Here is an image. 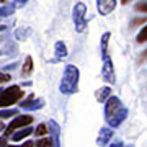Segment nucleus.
<instances>
[{"label":"nucleus","mask_w":147,"mask_h":147,"mask_svg":"<svg viewBox=\"0 0 147 147\" xmlns=\"http://www.w3.org/2000/svg\"><path fill=\"white\" fill-rule=\"evenodd\" d=\"M103 54V67H101V75L108 84H115L116 75H115V67H113V61H111L108 51H105Z\"/></svg>","instance_id":"nucleus-5"},{"label":"nucleus","mask_w":147,"mask_h":147,"mask_svg":"<svg viewBox=\"0 0 147 147\" xmlns=\"http://www.w3.org/2000/svg\"><path fill=\"white\" fill-rule=\"evenodd\" d=\"M79 69L75 65H65V70H64V77L61 80V92L65 95L75 93L77 88H79Z\"/></svg>","instance_id":"nucleus-2"},{"label":"nucleus","mask_w":147,"mask_h":147,"mask_svg":"<svg viewBox=\"0 0 147 147\" xmlns=\"http://www.w3.org/2000/svg\"><path fill=\"white\" fill-rule=\"evenodd\" d=\"M127 2H129V0H121V3H124V5H126Z\"/></svg>","instance_id":"nucleus-20"},{"label":"nucleus","mask_w":147,"mask_h":147,"mask_svg":"<svg viewBox=\"0 0 147 147\" xmlns=\"http://www.w3.org/2000/svg\"><path fill=\"white\" fill-rule=\"evenodd\" d=\"M111 137H113L111 126L110 127H101L100 136H98V144H100V146H105V144H108V141H110Z\"/></svg>","instance_id":"nucleus-8"},{"label":"nucleus","mask_w":147,"mask_h":147,"mask_svg":"<svg viewBox=\"0 0 147 147\" xmlns=\"http://www.w3.org/2000/svg\"><path fill=\"white\" fill-rule=\"evenodd\" d=\"M136 10H139V11H147V3H139V5H136Z\"/></svg>","instance_id":"nucleus-17"},{"label":"nucleus","mask_w":147,"mask_h":147,"mask_svg":"<svg viewBox=\"0 0 147 147\" xmlns=\"http://www.w3.org/2000/svg\"><path fill=\"white\" fill-rule=\"evenodd\" d=\"M110 96H111V88L110 87H103V88L96 90V100L101 101V103H105Z\"/></svg>","instance_id":"nucleus-9"},{"label":"nucleus","mask_w":147,"mask_h":147,"mask_svg":"<svg viewBox=\"0 0 147 147\" xmlns=\"http://www.w3.org/2000/svg\"><path fill=\"white\" fill-rule=\"evenodd\" d=\"M23 95L25 93H23L21 88L16 87V85H13V87H10V88L2 90V92H0V108L10 106V105H13V103H16Z\"/></svg>","instance_id":"nucleus-3"},{"label":"nucleus","mask_w":147,"mask_h":147,"mask_svg":"<svg viewBox=\"0 0 147 147\" xmlns=\"http://www.w3.org/2000/svg\"><path fill=\"white\" fill-rule=\"evenodd\" d=\"M56 54H57V57H65L67 56V47L64 42H56Z\"/></svg>","instance_id":"nucleus-11"},{"label":"nucleus","mask_w":147,"mask_h":147,"mask_svg":"<svg viewBox=\"0 0 147 147\" xmlns=\"http://www.w3.org/2000/svg\"><path fill=\"white\" fill-rule=\"evenodd\" d=\"M21 2H26V0H21Z\"/></svg>","instance_id":"nucleus-23"},{"label":"nucleus","mask_w":147,"mask_h":147,"mask_svg":"<svg viewBox=\"0 0 147 147\" xmlns=\"http://www.w3.org/2000/svg\"><path fill=\"white\" fill-rule=\"evenodd\" d=\"M33 132V129H30V127H26V129H21L20 132H16V134H13V141H21L23 137L30 136Z\"/></svg>","instance_id":"nucleus-12"},{"label":"nucleus","mask_w":147,"mask_h":147,"mask_svg":"<svg viewBox=\"0 0 147 147\" xmlns=\"http://www.w3.org/2000/svg\"><path fill=\"white\" fill-rule=\"evenodd\" d=\"M7 80H10V75H3V74H0V84H2V82H7Z\"/></svg>","instance_id":"nucleus-18"},{"label":"nucleus","mask_w":147,"mask_h":147,"mask_svg":"<svg viewBox=\"0 0 147 147\" xmlns=\"http://www.w3.org/2000/svg\"><path fill=\"white\" fill-rule=\"evenodd\" d=\"M0 2H5V0H0Z\"/></svg>","instance_id":"nucleus-22"},{"label":"nucleus","mask_w":147,"mask_h":147,"mask_svg":"<svg viewBox=\"0 0 147 147\" xmlns=\"http://www.w3.org/2000/svg\"><path fill=\"white\" fill-rule=\"evenodd\" d=\"M5 144H7L5 139H0V146H5Z\"/></svg>","instance_id":"nucleus-19"},{"label":"nucleus","mask_w":147,"mask_h":147,"mask_svg":"<svg viewBox=\"0 0 147 147\" xmlns=\"http://www.w3.org/2000/svg\"><path fill=\"white\" fill-rule=\"evenodd\" d=\"M85 15H87V5L79 2L77 5L74 7V23H75V30L79 33L85 31V28H87Z\"/></svg>","instance_id":"nucleus-4"},{"label":"nucleus","mask_w":147,"mask_h":147,"mask_svg":"<svg viewBox=\"0 0 147 147\" xmlns=\"http://www.w3.org/2000/svg\"><path fill=\"white\" fill-rule=\"evenodd\" d=\"M96 8L101 16L110 15L116 8V0H96Z\"/></svg>","instance_id":"nucleus-7"},{"label":"nucleus","mask_w":147,"mask_h":147,"mask_svg":"<svg viewBox=\"0 0 147 147\" xmlns=\"http://www.w3.org/2000/svg\"><path fill=\"white\" fill-rule=\"evenodd\" d=\"M34 132H36V136H44L47 132V126L46 124H39V126L34 129Z\"/></svg>","instance_id":"nucleus-15"},{"label":"nucleus","mask_w":147,"mask_h":147,"mask_svg":"<svg viewBox=\"0 0 147 147\" xmlns=\"http://www.w3.org/2000/svg\"><path fill=\"white\" fill-rule=\"evenodd\" d=\"M2 129H3V124H2V123H0V131H2Z\"/></svg>","instance_id":"nucleus-21"},{"label":"nucleus","mask_w":147,"mask_h":147,"mask_svg":"<svg viewBox=\"0 0 147 147\" xmlns=\"http://www.w3.org/2000/svg\"><path fill=\"white\" fill-rule=\"evenodd\" d=\"M105 103H106L105 105L106 123H108L111 127H118L121 123L127 118V108H124L119 98H118V96H113V95H111Z\"/></svg>","instance_id":"nucleus-1"},{"label":"nucleus","mask_w":147,"mask_h":147,"mask_svg":"<svg viewBox=\"0 0 147 147\" xmlns=\"http://www.w3.org/2000/svg\"><path fill=\"white\" fill-rule=\"evenodd\" d=\"M137 41L139 42H146L147 41V26H144L141 30V33L137 34Z\"/></svg>","instance_id":"nucleus-14"},{"label":"nucleus","mask_w":147,"mask_h":147,"mask_svg":"<svg viewBox=\"0 0 147 147\" xmlns=\"http://www.w3.org/2000/svg\"><path fill=\"white\" fill-rule=\"evenodd\" d=\"M16 111L15 110H8V111H2L0 113V118H8V116H13Z\"/></svg>","instance_id":"nucleus-16"},{"label":"nucleus","mask_w":147,"mask_h":147,"mask_svg":"<svg viewBox=\"0 0 147 147\" xmlns=\"http://www.w3.org/2000/svg\"><path fill=\"white\" fill-rule=\"evenodd\" d=\"M47 146H54V141L51 137H46V139H41V141H36V147H47Z\"/></svg>","instance_id":"nucleus-13"},{"label":"nucleus","mask_w":147,"mask_h":147,"mask_svg":"<svg viewBox=\"0 0 147 147\" xmlns=\"http://www.w3.org/2000/svg\"><path fill=\"white\" fill-rule=\"evenodd\" d=\"M31 70H33V59L28 56L26 61H25V65L21 69V75H28V74H31Z\"/></svg>","instance_id":"nucleus-10"},{"label":"nucleus","mask_w":147,"mask_h":147,"mask_svg":"<svg viewBox=\"0 0 147 147\" xmlns=\"http://www.w3.org/2000/svg\"><path fill=\"white\" fill-rule=\"evenodd\" d=\"M33 123V118L30 115H23V116H18V118H15V119L10 123V126L7 127V136H10L11 132L15 131V129H18V127H23V126H28V124H31Z\"/></svg>","instance_id":"nucleus-6"}]
</instances>
